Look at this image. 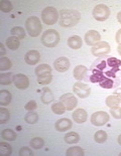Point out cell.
Listing matches in <instances>:
<instances>
[{"instance_id": "cell-35", "label": "cell", "mask_w": 121, "mask_h": 156, "mask_svg": "<svg viewBox=\"0 0 121 156\" xmlns=\"http://www.w3.org/2000/svg\"><path fill=\"white\" fill-rule=\"evenodd\" d=\"M52 81H53V76L50 73V74H45V75H42V76H39V77H38V83L39 85L46 86Z\"/></svg>"}, {"instance_id": "cell-8", "label": "cell", "mask_w": 121, "mask_h": 156, "mask_svg": "<svg viewBox=\"0 0 121 156\" xmlns=\"http://www.w3.org/2000/svg\"><path fill=\"white\" fill-rule=\"evenodd\" d=\"M74 93L81 99L88 98L91 94V88L86 84H83L82 82H77L73 86Z\"/></svg>"}, {"instance_id": "cell-4", "label": "cell", "mask_w": 121, "mask_h": 156, "mask_svg": "<svg viewBox=\"0 0 121 156\" xmlns=\"http://www.w3.org/2000/svg\"><path fill=\"white\" fill-rule=\"evenodd\" d=\"M25 29L28 30V34L31 37L38 36L42 29V25L39 18L36 17V16H30V17H28L25 21Z\"/></svg>"}, {"instance_id": "cell-6", "label": "cell", "mask_w": 121, "mask_h": 156, "mask_svg": "<svg viewBox=\"0 0 121 156\" xmlns=\"http://www.w3.org/2000/svg\"><path fill=\"white\" fill-rule=\"evenodd\" d=\"M92 14L97 21H105L110 15V9L105 4H98L94 7Z\"/></svg>"}, {"instance_id": "cell-22", "label": "cell", "mask_w": 121, "mask_h": 156, "mask_svg": "<svg viewBox=\"0 0 121 156\" xmlns=\"http://www.w3.org/2000/svg\"><path fill=\"white\" fill-rule=\"evenodd\" d=\"M64 140H65L66 143H68V144H76L80 141V136L78 133L72 131V132H69V133H67L65 135Z\"/></svg>"}, {"instance_id": "cell-13", "label": "cell", "mask_w": 121, "mask_h": 156, "mask_svg": "<svg viewBox=\"0 0 121 156\" xmlns=\"http://www.w3.org/2000/svg\"><path fill=\"white\" fill-rule=\"evenodd\" d=\"M53 67H55L56 71H58L60 73H66L70 69L71 64L68 58H66V56H61V58H58L55 61Z\"/></svg>"}, {"instance_id": "cell-23", "label": "cell", "mask_w": 121, "mask_h": 156, "mask_svg": "<svg viewBox=\"0 0 121 156\" xmlns=\"http://www.w3.org/2000/svg\"><path fill=\"white\" fill-rule=\"evenodd\" d=\"M84 154H85V151L80 146H73V147L69 148L66 152L67 156H83Z\"/></svg>"}, {"instance_id": "cell-40", "label": "cell", "mask_w": 121, "mask_h": 156, "mask_svg": "<svg viewBox=\"0 0 121 156\" xmlns=\"http://www.w3.org/2000/svg\"><path fill=\"white\" fill-rule=\"evenodd\" d=\"M36 108H38V105H36V102L35 100L29 101L28 103H26V105L24 106V109L26 111H35Z\"/></svg>"}, {"instance_id": "cell-1", "label": "cell", "mask_w": 121, "mask_h": 156, "mask_svg": "<svg viewBox=\"0 0 121 156\" xmlns=\"http://www.w3.org/2000/svg\"><path fill=\"white\" fill-rule=\"evenodd\" d=\"M88 79L103 89H117L121 84V59L111 55L97 58L89 69Z\"/></svg>"}, {"instance_id": "cell-16", "label": "cell", "mask_w": 121, "mask_h": 156, "mask_svg": "<svg viewBox=\"0 0 121 156\" xmlns=\"http://www.w3.org/2000/svg\"><path fill=\"white\" fill-rule=\"evenodd\" d=\"M72 125H73V123L70 119L62 118L56 122L55 128H56V130L59 132H65V131L70 130V129L72 128Z\"/></svg>"}, {"instance_id": "cell-20", "label": "cell", "mask_w": 121, "mask_h": 156, "mask_svg": "<svg viewBox=\"0 0 121 156\" xmlns=\"http://www.w3.org/2000/svg\"><path fill=\"white\" fill-rule=\"evenodd\" d=\"M12 95L7 90H1L0 91V105L1 106H8L11 102Z\"/></svg>"}, {"instance_id": "cell-47", "label": "cell", "mask_w": 121, "mask_h": 156, "mask_svg": "<svg viewBox=\"0 0 121 156\" xmlns=\"http://www.w3.org/2000/svg\"><path fill=\"white\" fill-rule=\"evenodd\" d=\"M119 156H121V152H120V153H119Z\"/></svg>"}, {"instance_id": "cell-33", "label": "cell", "mask_w": 121, "mask_h": 156, "mask_svg": "<svg viewBox=\"0 0 121 156\" xmlns=\"http://www.w3.org/2000/svg\"><path fill=\"white\" fill-rule=\"evenodd\" d=\"M29 144L33 149H40L45 146V140L40 137H35L30 140Z\"/></svg>"}, {"instance_id": "cell-45", "label": "cell", "mask_w": 121, "mask_h": 156, "mask_svg": "<svg viewBox=\"0 0 121 156\" xmlns=\"http://www.w3.org/2000/svg\"><path fill=\"white\" fill-rule=\"evenodd\" d=\"M117 19H118V22L121 24V11L118 12V14H117Z\"/></svg>"}, {"instance_id": "cell-17", "label": "cell", "mask_w": 121, "mask_h": 156, "mask_svg": "<svg viewBox=\"0 0 121 156\" xmlns=\"http://www.w3.org/2000/svg\"><path fill=\"white\" fill-rule=\"evenodd\" d=\"M73 120L75 121L76 123H78V124H82V123H85L87 121V118H88V114H87V112L84 110L82 108H79L77 109L73 112Z\"/></svg>"}, {"instance_id": "cell-12", "label": "cell", "mask_w": 121, "mask_h": 156, "mask_svg": "<svg viewBox=\"0 0 121 156\" xmlns=\"http://www.w3.org/2000/svg\"><path fill=\"white\" fill-rule=\"evenodd\" d=\"M88 68L85 67V66H77V67L74 69L73 72V76L77 81H86L89 82L88 79Z\"/></svg>"}, {"instance_id": "cell-5", "label": "cell", "mask_w": 121, "mask_h": 156, "mask_svg": "<svg viewBox=\"0 0 121 156\" xmlns=\"http://www.w3.org/2000/svg\"><path fill=\"white\" fill-rule=\"evenodd\" d=\"M59 11L53 6H48L42 11V20L46 25H53L59 20Z\"/></svg>"}, {"instance_id": "cell-46", "label": "cell", "mask_w": 121, "mask_h": 156, "mask_svg": "<svg viewBox=\"0 0 121 156\" xmlns=\"http://www.w3.org/2000/svg\"><path fill=\"white\" fill-rule=\"evenodd\" d=\"M117 141H118V143H119V145H121V134L118 136V139H117Z\"/></svg>"}, {"instance_id": "cell-36", "label": "cell", "mask_w": 121, "mask_h": 156, "mask_svg": "<svg viewBox=\"0 0 121 156\" xmlns=\"http://www.w3.org/2000/svg\"><path fill=\"white\" fill-rule=\"evenodd\" d=\"M13 9V5L12 3L8 1V0H1L0 1V10L2 12L8 13Z\"/></svg>"}, {"instance_id": "cell-37", "label": "cell", "mask_w": 121, "mask_h": 156, "mask_svg": "<svg viewBox=\"0 0 121 156\" xmlns=\"http://www.w3.org/2000/svg\"><path fill=\"white\" fill-rule=\"evenodd\" d=\"M10 119V114L5 108H0V124H5Z\"/></svg>"}, {"instance_id": "cell-26", "label": "cell", "mask_w": 121, "mask_h": 156, "mask_svg": "<svg viewBox=\"0 0 121 156\" xmlns=\"http://www.w3.org/2000/svg\"><path fill=\"white\" fill-rule=\"evenodd\" d=\"M52 111L57 115H63L67 110H66V107L64 106L63 103L60 101V102L53 103L52 105Z\"/></svg>"}, {"instance_id": "cell-41", "label": "cell", "mask_w": 121, "mask_h": 156, "mask_svg": "<svg viewBox=\"0 0 121 156\" xmlns=\"http://www.w3.org/2000/svg\"><path fill=\"white\" fill-rule=\"evenodd\" d=\"M113 95H115L117 98H118V100L120 101L121 103V88H117L115 89V91H114Z\"/></svg>"}, {"instance_id": "cell-44", "label": "cell", "mask_w": 121, "mask_h": 156, "mask_svg": "<svg viewBox=\"0 0 121 156\" xmlns=\"http://www.w3.org/2000/svg\"><path fill=\"white\" fill-rule=\"evenodd\" d=\"M117 51H118L119 55L121 56V44H119L118 46H117Z\"/></svg>"}, {"instance_id": "cell-10", "label": "cell", "mask_w": 121, "mask_h": 156, "mask_svg": "<svg viewBox=\"0 0 121 156\" xmlns=\"http://www.w3.org/2000/svg\"><path fill=\"white\" fill-rule=\"evenodd\" d=\"M109 114L104 111H98L93 113L91 116V123L95 126H103L109 121Z\"/></svg>"}, {"instance_id": "cell-29", "label": "cell", "mask_w": 121, "mask_h": 156, "mask_svg": "<svg viewBox=\"0 0 121 156\" xmlns=\"http://www.w3.org/2000/svg\"><path fill=\"white\" fill-rule=\"evenodd\" d=\"M24 120L28 124H35L38 121V113H35V111H28V114L25 115Z\"/></svg>"}, {"instance_id": "cell-2", "label": "cell", "mask_w": 121, "mask_h": 156, "mask_svg": "<svg viewBox=\"0 0 121 156\" xmlns=\"http://www.w3.org/2000/svg\"><path fill=\"white\" fill-rule=\"evenodd\" d=\"M59 14V23L62 27H73L78 24L81 19L80 12L75 9H62Z\"/></svg>"}, {"instance_id": "cell-11", "label": "cell", "mask_w": 121, "mask_h": 156, "mask_svg": "<svg viewBox=\"0 0 121 156\" xmlns=\"http://www.w3.org/2000/svg\"><path fill=\"white\" fill-rule=\"evenodd\" d=\"M13 84L19 90H26L29 87V79L23 74H16L13 76Z\"/></svg>"}, {"instance_id": "cell-21", "label": "cell", "mask_w": 121, "mask_h": 156, "mask_svg": "<svg viewBox=\"0 0 121 156\" xmlns=\"http://www.w3.org/2000/svg\"><path fill=\"white\" fill-rule=\"evenodd\" d=\"M20 45V39L15 37V36H10L6 39V46L11 49V51H16Z\"/></svg>"}, {"instance_id": "cell-39", "label": "cell", "mask_w": 121, "mask_h": 156, "mask_svg": "<svg viewBox=\"0 0 121 156\" xmlns=\"http://www.w3.org/2000/svg\"><path fill=\"white\" fill-rule=\"evenodd\" d=\"M33 151L28 147H22L19 150V156H32Z\"/></svg>"}, {"instance_id": "cell-15", "label": "cell", "mask_w": 121, "mask_h": 156, "mask_svg": "<svg viewBox=\"0 0 121 156\" xmlns=\"http://www.w3.org/2000/svg\"><path fill=\"white\" fill-rule=\"evenodd\" d=\"M40 59V54L35 51V49H32V51H29L26 52V55L24 56V61L29 66H35L39 62Z\"/></svg>"}, {"instance_id": "cell-7", "label": "cell", "mask_w": 121, "mask_h": 156, "mask_svg": "<svg viewBox=\"0 0 121 156\" xmlns=\"http://www.w3.org/2000/svg\"><path fill=\"white\" fill-rule=\"evenodd\" d=\"M111 48L110 44L107 41H99L91 48V52L94 56L97 58H101V56L107 55L110 52Z\"/></svg>"}, {"instance_id": "cell-28", "label": "cell", "mask_w": 121, "mask_h": 156, "mask_svg": "<svg viewBox=\"0 0 121 156\" xmlns=\"http://www.w3.org/2000/svg\"><path fill=\"white\" fill-rule=\"evenodd\" d=\"M107 138H108V135L104 130H98L94 135V140H95L97 143H104Z\"/></svg>"}, {"instance_id": "cell-27", "label": "cell", "mask_w": 121, "mask_h": 156, "mask_svg": "<svg viewBox=\"0 0 121 156\" xmlns=\"http://www.w3.org/2000/svg\"><path fill=\"white\" fill-rule=\"evenodd\" d=\"M52 72V68L50 67L49 65H46V64H42V65H39L38 67H36L35 69V75L39 77L42 75H45V74H50Z\"/></svg>"}, {"instance_id": "cell-19", "label": "cell", "mask_w": 121, "mask_h": 156, "mask_svg": "<svg viewBox=\"0 0 121 156\" xmlns=\"http://www.w3.org/2000/svg\"><path fill=\"white\" fill-rule=\"evenodd\" d=\"M67 44H68L69 48H71L72 49H79L83 44V41L79 35H73L68 38Z\"/></svg>"}, {"instance_id": "cell-14", "label": "cell", "mask_w": 121, "mask_h": 156, "mask_svg": "<svg viewBox=\"0 0 121 156\" xmlns=\"http://www.w3.org/2000/svg\"><path fill=\"white\" fill-rule=\"evenodd\" d=\"M84 38H85V42L89 46H94L100 41L101 35L97 30H89L88 32H86Z\"/></svg>"}, {"instance_id": "cell-42", "label": "cell", "mask_w": 121, "mask_h": 156, "mask_svg": "<svg viewBox=\"0 0 121 156\" xmlns=\"http://www.w3.org/2000/svg\"><path fill=\"white\" fill-rule=\"evenodd\" d=\"M115 41L118 42V44H121V28L116 32V34H115Z\"/></svg>"}, {"instance_id": "cell-32", "label": "cell", "mask_w": 121, "mask_h": 156, "mask_svg": "<svg viewBox=\"0 0 121 156\" xmlns=\"http://www.w3.org/2000/svg\"><path fill=\"white\" fill-rule=\"evenodd\" d=\"M11 34L12 36H15L19 39H23L25 37V30L24 28L20 27V26H15L11 29Z\"/></svg>"}, {"instance_id": "cell-25", "label": "cell", "mask_w": 121, "mask_h": 156, "mask_svg": "<svg viewBox=\"0 0 121 156\" xmlns=\"http://www.w3.org/2000/svg\"><path fill=\"white\" fill-rule=\"evenodd\" d=\"M13 82V75L11 73H1L0 74V85H10Z\"/></svg>"}, {"instance_id": "cell-43", "label": "cell", "mask_w": 121, "mask_h": 156, "mask_svg": "<svg viewBox=\"0 0 121 156\" xmlns=\"http://www.w3.org/2000/svg\"><path fill=\"white\" fill-rule=\"evenodd\" d=\"M5 55V48H4V44H0V55Z\"/></svg>"}, {"instance_id": "cell-9", "label": "cell", "mask_w": 121, "mask_h": 156, "mask_svg": "<svg viewBox=\"0 0 121 156\" xmlns=\"http://www.w3.org/2000/svg\"><path fill=\"white\" fill-rule=\"evenodd\" d=\"M60 101L63 103L64 106L66 107L67 111H72L73 109H75L78 105V100L77 98L71 93H67L60 97Z\"/></svg>"}, {"instance_id": "cell-18", "label": "cell", "mask_w": 121, "mask_h": 156, "mask_svg": "<svg viewBox=\"0 0 121 156\" xmlns=\"http://www.w3.org/2000/svg\"><path fill=\"white\" fill-rule=\"evenodd\" d=\"M40 100H42V102L46 105H49L52 102H53L55 97H53V92L50 91V89H49L48 87H45L42 89V96H40Z\"/></svg>"}, {"instance_id": "cell-31", "label": "cell", "mask_w": 121, "mask_h": 156, "mask_svg": "<svg viewBox=\"0 0 121 156\" xmlns=\"http://www.w3.org/2000/svg\"><path fill=\"white\" fill-rule=\"evenodd\" d=\"M12 67V62L8 58L5 56H1L0 58V71H8V69Z\"/></svg>"}, {"instance_id": "cell-38", "label": "cell", "mask_w": 121, "mask_h": 156, "mask_svg": "<svg viewBox=\"0 0 121 156\" xmlns=\"http://www.w3.org/2000/svg\"><path fill=\"white\" fill-rule=\"evenodd\" d=\"M110 114L114 119H121V107H113L110 108Z\"/></svg>"}, {"instance_id": "cell-3", "label": "cell", "mask_w": 121, "mask_h": 156, "mask_svg": "<svg viewBox=\"0 0 121 156\" xmlns=\"http://www.w3.org/2000/svg\"><path fill=\"white\" fill-rule=\"evenodd\" d=\"M60 34L56 29H48L40 37L42 44L46 48H55L60 42Z\"/></svg>"}, {"instance_id": "cell-30", "label": "cell", "mask_w": 121, "mask_h": 156, "mask_svg": "<svg viewBox=\"0 0 121 156\" xmlns=\"http://www.w3.org/2000/svg\"><path fill=\"white\" fill-rule=\"evenodd\" d=\"M12 153L11 145L5 142H0V154L3 156H9Z\"/></svg>"}, {"instance_id": "cell-24", "label": "cell", "mask_w": 121, "mask_h": 156, "mask_svg": "<svg viewBox=\"0 0 121 156\" xmlns=\"http://www.w3.org/2000/svg\"><path fill=\"white\" fill-rule=\"evenodd\" d=\"M1 137L4 139V140L7 141H14L17 135L13 130L11 129H4V130L1 131Z\"/></svg>"}, {"instance_id": "cell-34", "label": "cell", "mask_w": 121, "mask_h": 156, "mask_svg": "<svg viewBox=\"0 0 121 156\" xmlns=\"http://www.w3.org/2000/svg\"><path fill=\"white\" fill-rule=\"evenodd\" d=\"M106 105L108 106L109 108H113V107H117L120 104V101L118 100V98L116 97L115 95H110L106 98Z\"/></svg>"}]
</instances>
